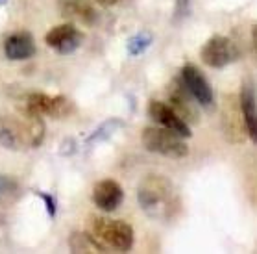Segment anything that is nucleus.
<instances>
[{"instance_id": "nucleus-1", "label": "nucleus", "mask_w": 257, "mask_h": 254, "mask_svg": "<svg viewBox=\"0 0 257 254\" xmlns=\"http://www.w3.org/2000/svg\"><path fill=\"white\" fill-rule=\"evenodd\" d=\"M141 210L156 221H167L178 212V195L169 178L159 173H148L137 186Z\"/></svg>"}, {"instance_id": "nucleus-6", "label": "nucleus", "mask_w": 257, "mask_h": 254, "mask_svg": "<svg viewBox=\"0 0 257 254\" xmlns=\"http://www.w3.org/2000/svg\"><path fill=\"white\" fill-rule=\"evenodd\" d=\"M24 108L37 113L41 117L65 119L74 112V104L65 95H48V93H30L24 99Z\"/></svg>"}, {"instance_id": "nucleus-8", "label": "nucleus", "mask_w": 257, "mask_h": 254, "mask_svg": "<svg viewBox=\"0 0 257 254\" xmlns=\"http://www.w3.org/2000/svg\"><path fill=\"white\" fill-rule=\"evenodd\" d=\"M169 106L174 110L187 124H196L200 121L198 102L191 91L185 88L183 80H174L169 88Z\"/></svg>"}, {"instance_id": "nucleus-21", "label": "nucleus", "mask_w": 257, "mask_h": 254, "mask_svg": "<svg viewBox=\"0 0 257 254\" xmlns=\"http://www.w3.org/2000/svg\"><path fill=\"white\" fill-rule=\"evenodd\" d=\"M0 2H2V4H4V2H6V0H0Z\"/></svg>"}, {"instance_id": "nucleus-3", "label": "nucleus", "mask_w": 257, "mask_h": 254, "mask_svg": "<svg viewBox=\"0 0 257 254\" xmlns=\"http://www.w3.org/2000/svg\"><path fill=\"white\" fill-rule=\"evenodd\" d=\"M87 232L105 248V252H128L134 247V228L122 219L91 217Z\"/></svg>"}, {"instance_id": "nucleus-19", "label": "nucleus", "mask_w": 257, "mask_h": 254, "mask_svg": "<svg viewBox=\"0 0 257 254\" xmlns=\"http://www.w3.org/2000/svg\"><path fill=\"white\" fill-rule=\"evenodd\" d=\"M94 2H98L102 6H113V4H117L118 0H94Z\"/></svg>"}, {"instance_id": "nucleus-7", "label": "nucleus", "mask_w": 257, "mask_h": 254, "mask_svg": "<svg viewBox=\"0 0 257 254\" xmlns=\"http://www.w3.org/2000/svg\"><path fill=\"white\" fill-rule=\"evenodd\" d=\"M200 58L207 67L224 69L239 59V50L235 43L226 36H213L204 43L200 50Z\"/></svg>"}, {"instance_id": "nucleus-13", "label": "nucleus", "mask_w": 257, "mask_h": 254, "mask_svg": "<svg viewBox=\"0 0 257 254\" xmlns=\"http://www.w3.org/2000/svg\"><path fill=\"white\" fill-rule=\"evenodd\" d=\"M239 102H240V110H242V117H244L248 139L257 143V91H255V86L251 82H248V80L242 83Z\"/></svg>"}, {"instance_id": "nucleus-5", "label": "nucleus", "mask_w": 257, "mask_h": 254, "mask_svg": "<svg viewBox=\"0 0 257 254\" xmlns=\"http://www.w3.org/2000/svg\"><path fill=\"white\" fill-rule=\"evenodd\" d=\"M220 128H222L226 141L231 143V145H240L248 139L244 117H242V110H240V102L237 95H224Z\"/></svg>"}, {"instance_id": "nucleus-12", "label": "nucleus", "mask_w": 257, "mask_h": 254, "mask_svg": "<svg viewBox=\"0 0 257 254\" xmlns=\"http://www.w3.org/2000/svg\"><path fill=\"white\" fill-rule=\"evenodd\" d=\"M124 201V189L117 180L105 178L93 188V202L102 212H115Z\"/></svg>"}, {"instance_id": "nucleus-17", "label": "nucleus", "mask_w": 257, "mask_h": 254, "mask_svg": "<svg viewBox=\"0 0 257 254\" xmlns=\"http://www.w3.org/2000/svg\"><path fill=\"white\" fill-rule=\"evenodd\" d=\"M41 197L48 202V212H50V215H54V213H56V208H54V206H56V202H54L48 195H41Z\"/></svg>"}, {"instance_id": "nucleus-14", "label": "nucleus", "mask_w": 257, "mask_h": 254, "mask_svg": "<svg viewBox=\"0 0 257 254\" xmlns=\"http://www.w3.org/2000/svg\"><path fill=\"white\" fill-rule=\"evenodd\" d=\"M35 54V43L34 37L28 32H19L6 37L4 41V56L12 61H24L30 59Z\"/></svg>"}, {"instance_id": "nucleus-18", "label": "nucleus", "mask_w": 257, "mask_h": 254, "mask_svg": "<svg viewBox=\"0 0 257 254\" xmlns=\"http://www.w3.org/2000/svg\"><path fill=\"white\" fill-rule=\"evenodd\" d=\"M251 43H253V52H255V59H257V24L251 30Z\"/></svg>"}, {"instance_id": "nucleus-9", "label": "nucleus", "mask_w": 257, "mask_h": 254, "mask_svg": "<svg viewBox=\"0 0 257 254\" xmlns=\"http://www.w3.org/2000/svg\"><path fill=\"white\" fill-rule=\"evenodd\" d=\"M148 115H150V119H152L158 126L174 132V134L181 136L183 139H185V137H191V134H193V132H191V126L169 106V102L152 101L148 104Z\"/></svg>"}, {"instance_id": "nucleus-2", "label": "nucleus", "mask_w": 257, "mask_h": 254, "mask_svg": "<svg viewBox=\"0 0 257 254\" xmlns=\"http://www.w3.org/2000/svg\"><path fill=\"white\" fill-rule=\"evenodd\" d=\"M43 139L45 123L28 108L0 117V143L6 148H37Z\"/></svg>"}, {"instance_id": "nucleus-16", "label": "nucleus", "mask_w": 257, "mask_h": 254, "mask_svg": "<svg viewBox=\"0 0 257 254\" xmlns=\"http://www.w3.org/2000/svg\"><path fill=\"white\" fill-rule=\"evenodd\" d=\"M69 245H70V250L76 254H98V252H105V248L100 245L96 239H94L89 232H76V234H72L69 239Z\"/></svg>"}, {"instance_id": "nucleus-20", "label": "nucleus", "mask_w": 257, "mask_h": 254, "mask_svg": "<svg viewBox=\"0 0 257 254\" xmlns=\"http://www.w3.org/2000/svg\"><path fill=\"white\" fill-rule=\"evenodd\" d=\"M0 193H2V184H0Z\"/></svg>"}, {"instance_id": "nucleus-11", "label": "nucleus", "mask_w": 257, "mask_h": 254, "mask_svg": "<svg viewBox=\"0 0 257 254\" xmlns=\"http://www.w3.org/2000/svg\"><path fill=\"white\" fill-rule=\"evenodd\" d=\"M83 41V34L74 26V24H58L47 32L45 43L48 47L54 48L59 54H70L74 52Z\"/></svg>"}, {"instance_id": "nucleus-15", "label": "nucleus", "mask_w": 257, "mask_h": 254, "mask_svg": "<svg viewBox=\"0 0 257 254\" xmlns=\"http://www.w3.org/2000/svg\"><path fill=\"white\" fill-rule=\"evenodd\" d=\"M59 8L65 17L80 21L83 24H93L98 17L96 10L89 4V0H61Z\"/></svg>"}, {"instance_id": "nucleus-4", "label": "nucleus", "mask_w": 257, "mask_h": 254, "mask_svg": "<svg viewBox=\"0 0 257 254\" xmlns=\"http://www.w3.org/2000/svg\"><path fill=\"white\" fill-rule=\"evenodd\" d=\"M141 143L148 152L172 158V160H181L189 154V147L187 143L183 141V137L167 130V128H161L158 124L143 128Z\"/></svg>"}, {"instance_id": "nucleus-10", "label": "nucleus", "mask_w": 257, "mask_h": 254, "mask_svg": "<svg viewBox=\"0 0 257 254\" xmlns=\"http://www.w3.org/2000/svg\"><path fill=\"white\" fill-rule=\"evenodd\" d=\"M181 80L185 83V88L191 91L196 102L200 106L211 108L215 104V93H213V88L211 83L207 82V78L202 74L198 67L193 65V63H187L181 69Z\"/></svg>"}]
</instances>
